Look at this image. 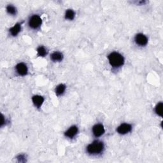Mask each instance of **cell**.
<instances>
[{"instance_id": "6da1fadb", "label": "cell", "mask_w": 163, "mask_h": 163, "mask_svg": "<svg viewBox=\"0 0 163 163\" xmlns=\"http://www.w3.org/2000/svg\"><path fill=\"white\" fill-rule=\"evenodd\" d=\"M108 60L111 66L113 67H119L123 65L124 59L123 56L118 52H112L108 55Z\"/></svg>"}, {"instance_id": "7a4b0ae2", "label": "cell", "mask_w": 163, "mask_h": 163, "mask_svg": "<svg viewBox=\"0 0 163 163\" xmlns=\"http://www.w3.org/2000/svg\"><path fill=\"white\" fill-rule=\"evenodd\" d=\"M103 148L104 145L103 143L99 141H95L88 145L87 150L91 154H97L103 151Z\"/></svg>"}, {"instance_id": "3957f363", "label": "cell", "mask_w": 163, "mask_h": 163, "mask_svg": "<svg viewBox=\"0 0 163 163\" xmlns=\"http://www.w3.org/2000/svg\"><path fill=\"white\" fill-rule=\"evenodd\" d=\"M42 22V20L38 15L32 16L29 21V25L32 29H36L40 27Z\"/></svg>"}, {"instance_id": "277c9868", "label": "cell", "mask_w": 163, "mask_h": 163, "mask_svg": "<svg viewBox=\"0 0 163 163\" xmlns=\"http://www.w3.org/2000/svg\"><path fill=\"white\" fill-rule=\"evenodd\" d=\"M92 132L96 137H100L105 133V129L102 124H96L92 128Z\"/></svg>"}, {"instance_id": "5b68a950", "label": "cell", "mask_w": 163, "mask_h": 163, "mask_svg": "<svg viewBox=\"0 0 163 163\" xmlns=\"http://www.w3.org/2000/svg\"><path fill=\"white\" fill-rule=\"evenodd\" d=\"M132 127L129 124H122L117 128V131L120 134H125L131 131Z\"/></svg>"}, {"instance_id": "8992f818", "label": "cell", "mask_w": 163, "mask_h": 163, "mask_svg": "<svg viewBox=\"0 0 163 163\" xmlns=\"http://www.w3.org/2000/svg\"><path fill=\"white\" fill-rule=\"evenodd\" d=\"M135 41L136 43L140 46H145L147 44L148 39L145 35L142 33H139L135 36Z\"/></svg>"}, {"instance_id": "52a82bcc", "label": "cell", "mask_w": 163, "mask_h": 163, "mask_svg": "<svg viewBox=\"0 0 163 163\" xmlns=\"http://www.w3.org/2000/svg\"><path fill=\"white\" fill-rule=\"evenodd\" d=\"M16 70L17 73L20 74V75L22 76H24L27 73V67L26 66V64L21 63L19 64H18L16 66Z\"/></svg>"}, {"instance_id": "ba28073f", "label": "cell", "mask_w": 163, "mask_h": 163, "mask_svg": "<svg viewBox=\"0 0 163 163\" xmlns=\"http://www.w3.org/2000/svg\"><path fill=\"white\" fill-rule=\"evenodd\" d=\"M78 133V128L76 125H73V126L69 128L65 133V135L69 138H73Z\"/></svg>"}, {"instance_id": "9c48e42d", "label": "cell", "mask_w": 163, "mask_h": 163, "mask_svg": "<svg viewBox=\"0 0 163 163\" xmlns=\"http://www.w3.org/2000/svg\"><path fill=\"white\" fill-rule=\"evenodd\" d=\"M32 102H33L34 105L37 107V108H40L44 103V97L41 96L36 95L32 97Z\"/></svg>"}, {"instance_id": "30bf717a", "label": "cell", "mask_w": 163, "mask_h": 163, "mask_svg": "<svg viewBox=\"0 0 163 163\" xmlns=\"http://www.w3.org/2000/svg\"><path fill=\"white\" fill-rule=\"evenodd\" d=\"M51 59L54 61H61L63 59V55L59 52H55L51 55Z\"/></svg>"}, {"instance_id": "8fae6325", "label": "cell", "mask_w": 163, "mask_h": 163, "mask_svg": "<svg viewBox=\"0 0 163 163\" xmlns=\"http://www.w3.org/2000/svg\"><path fill=\"white\" fill-rule=\"evenodd\" d=\"M21 30V24H16L10 30V33L13 36H16L18 34Z\"/></svg>"}, {"instance_id": "7c38bea8", "label": "cell", "mask_w": 163, "mask_h": 163, "mask_svg": "<svg viewBox=\"0 0 163 163\" xmlns=\"http://www.w3.org/2000/svg\"><path fill=\"white\" fill-rule=\"evenodd\" d=\"M74 16H75V13L71 9H69V10L66 12V13H65V18L68 20H73Z\"/></svg>"}, {"instance_id": "4fadbf2b", "label": "cell", "mask_w": 163, "mask_h": 163, "mask_svg": "<svg viewBox=\"0 0 163 163\" xmlns=\"http://www.w3.org/2000/svg\"><path fill=\"white\" fill-rule=\"evenodd\" d=\"M65 90H66V86L64 84H60L55 89V93L58 96L61 95L64 92Z\"/></svg>"}, {"instance_id": "5bb4252c", "label": "cell", "mask_w": 163, "mask_h": 163, "mask_svg": "<svg viewBox=\"0 0 163 163\" xmlns=\"http://www.w3.org/2000/svg\"><path fill=\"white\" fill-rule=\"evenodd\" d=\"M37 52H38V55H39V56H41V57H44L45 55L47 54L46 49L43 46H39L38 49H37Z\"/></svg>"}, {"instance_id": "9a60e30c", "label": "cell", "mask_w": 163, "mask_h": 163, "mask_svg": "<svg viewBox=\"0 0 163 163\" xmlns=\"http://www.w3.org/2000/svg\"><path fill=\"white\" fill-rule=\"evenodd\" d=\"M7 11L9 14L15 15L17 13V9L15 7L11 5V4H9V5L7 7Z\"/></svg>"}, {"instance_id": "2e32d148", "label": "cell", "mask_w": 163, "mask_h": 163, "mask_svg": "<svg viewBox=\"0 0 163 163\" xmlns=\"http://www.w3.org/2000/svg\"><path fill=\"white\" fill-rule=\"evenodd\" d=\"M156 114L162 116V103H158L156 107Z\"/></svg>"}]
</instances>
